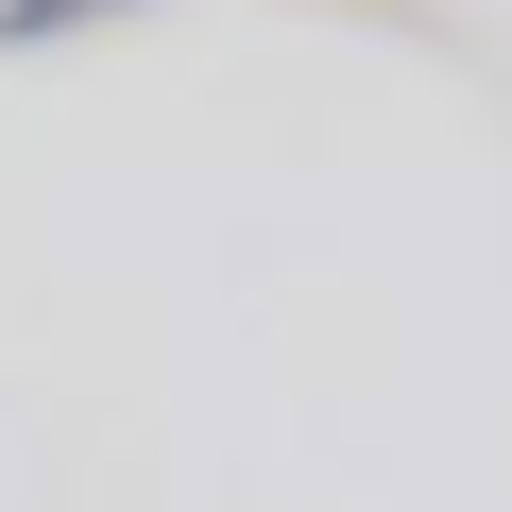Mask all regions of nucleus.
Instances as JSON below:
<instances>
[{"label": "nucleus", "instance_id": "f257e3e1", "mask_svg": "<svg viewBox=\"0 0 512 512\" xmlns=\"http://www.w3.org/2000/svg\"><path fill=\"white\" fill-rule=\"evenodd\" d=\"M86 18H137V0H0V52H35V35H86Z\"/></svg>", "mask_w": 512, "mask_h": 512}]
</instances>
